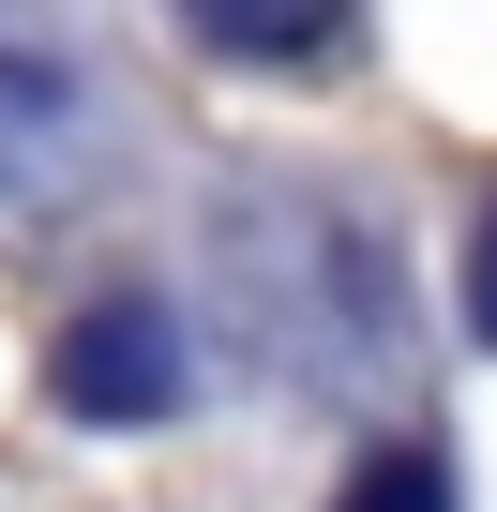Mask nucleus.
<instances>
[{"instance_id":"obj_1","label":"nucleus","mask_w":497,"mask_h":512,"mask_svg":"<svg viewBox=\"0 0 497 512\" xmlns=\"http://www.w3.org/2000/svg\"><path fill=\"white\" fill-rule=\"evenodd\" d=\"M61 407L76 422H106V437H136V422H166L181 407V317L166 302H91L76 332H61Z\"/></svg>"},{"instance_id":"obj_2","label":"nucleus","mask_w":497,"mask_h":512,"mask_svg":"<svg viewBox=\"0 0 497 512\" xmlns=\"http://www.w3.org/2000/svg\"><path fill=\"white\" fill-rule=\"evenodd\" d=\"M181 16H196L226 61H302V46H332L347 0H181Z\"/></svg>"},{"instance_id":"obj_3","label":"nucleus","mask_w":497,"mask_h":512,"mask_svg":"<svg viewBox=\"0 0 497 512\" xmlns=\"http://www.w3.org/2000/svg\"><path fill=\"white\" fill-rule=\"evenodd\" d=\"M347 512H452V467H437V452H377V467L347 482Z\"/></svg>"},{"instance_id":"obj_4","label":"nucleus","mask_w":497,"mask_h":512,"mask_svg":"<svg viewBox=\"0 0 497 512\" xmlns=\"http://www.w3.org/2000/svg\"><path fill=\"white\" fill-rule=\"evenodd\" d=\"M467 332L497 347V211H482V241H467Z\"/></svg>"}]
</instances>
